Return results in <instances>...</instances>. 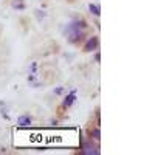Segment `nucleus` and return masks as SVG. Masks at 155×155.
I'll return each mask as SVG.
<instances>
[{
	"instance_id": "8",
	"label": "nucleus",
	"mask_w": 155,
	"mask_h": 155,
	"mask_svg": "<svg viewBox=\"0 0 155 155\" xmlns=\"http://www.w3.org/2000/svg\"><path fill=\"white\" fill-rule=\"evenodd\" d=\"M92 135H93V138H95V140H99V130H98V129H93Z\"/></svg>"
},
{
	"instance_id": "5",
	"label": "nucleus",
	"mask_w": 155,
	"mask_h": 155,
	"mask_svg": "<svg viewBox=\"0 0 155 155\" xmlns=\"http://www.w3.org/2000/svg\"><path fill=\"white\" fill-rule=\"evenodd\" d=\"M88 8H90V11H92L95 16H99V8H98V5H95V3H90V5H88Z\"/></svg>"
},
{
	"instance_id": "7",
	"label": "nucleus",
	"mask_w": 155,
	"mask_h": 155,
	"mask_svg": "<svg viewBox=\"0 0 155 155\" xmlns=\"http://www.w3.org/2000/svg\"><path fill=\"white\" fill-rule=\"evenodd\" d=\"M64 93V87H56L54 88V95H62Z\"/></svg>"
},
{
	"instance_id": "2",
	"label": "nucleus",
	"mask_w": 155,
	"mask_h": 155,
	"mask_svg": "<svg viewBox=\"0 0 155 155\" xmlns=\"http://www.w3.org/2000/svg\"><path fill=\"white\" fill-rule=\"evenodd\" d=\"M98 44H99V41H98V37H96V36L90 37L88 41L85 42V45H84V51H85V53H90V51H95V50L98 48Z\"/></svg>"
},
{
	"instance_id": "3",
	"label": "nucleus",
	"mask_w": 155,
	"mask_h": 155,
	"mask_svg": "<svg viewBox=\"0 0 155 155\" xmlns=\"http://www.w3.org/2000/svg\"><path fill=\"white\" fill-rule=\"evenodd\" d=\"M76 101V90H71V92L65 96V99H64V107H65V109H68V107H71L73 106V102Z\"/></svg>"
},
{
	"instance_id": "6",
	"label": "nucleus",
	"mask_w": 155,
	"mask_h": 155,
	"mask_svg": "<svg viewBox=\"0 0 155 155\" xmlns=\"http://www.w3.org/2000/svg\"><path fill=\"white\" fill-rule=\"evenodd\" d=\"M0 110H2V113H3V118L5 120H9L8 118V113H6V109H5V102H0Z\"/></svg>"
},
{
	"instance_id": "9",
	"label": "nucleus",
	"mask_w": 155,
	"mask_h": 155,
	"mask_svg": "<svg viewBox=\"0 0 155 155\" xmlns=\"http://www.w3.org/2000/svg\"><path fill=\"white\" fill-rule=\"evenodd\" d=\"M14 8H16V9H23L25 6H23V5H22L20 2H19V3H14Z\"/></svg>"
},
{
	"instance_id": "1",
	"label": "nucleus",
	"mask_w": 155,
	"mask_h": 155,
	"mask_svg": "<svg viewBox=\"0 0 155 155\" xmlns=\"http://www.w3.org/2000/svg\"><path fill=\"white\" fill-rule=\"evenodd\" d=\"M87 28V23L84 20H71L65 28H64V34L68 39L70 44H78L84 37V30Z\"/></svg>"
},
{
	"instance_id": "4",
	"label": "nucleus",
	"mask_w": 155,
	"mask_h": 155,
	"mask_svg": "<svg viewBox=\"0 0 155 155\" xmlns=\"http://www.w3.org/2000/svg\"><path fill=\"white\" fill-rule=\"evenodd\" d=\"M19 124L20 126H31V118H30V116L27 115V116H20V118H19Z\"/></svg>"
},
{
	"instance_id": "10",
	"label": "nucleus",
	"mask_w": 155,
	"mask_h": 155,
	"mask_svg": "<svg viewBox=\"0 0 155 155\" xmlns=\"http://www.w3.org/2000/svg\"><path fill=\"white\" fill-rule=\"evenodd\" d=\"M36 67H37V64L33 62V64H31V73H36Z\"/></svg>"
}]
</instances>
